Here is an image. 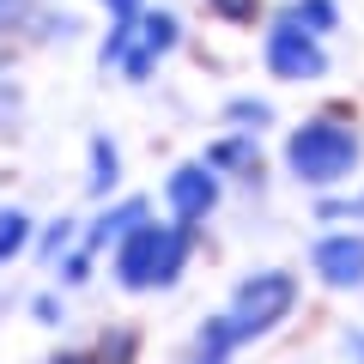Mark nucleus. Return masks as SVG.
Instances as JSON below:
<instances>
[{
    "label": "nucleus",
    "instance_id": "39448f33",
    "mask_svg": "<svg viewBox=\"0 0 364 364\" xmlns=\"http://www.w3.org/2000/svg\"><path fill=\"white\" fill-rule=\"evenodd\" d=\"M164 200H170V219L200 225L213 207H219V170H213V164H182V170H170Z\"/></svg>",
    "mask_w": 364,
    "mask_h": 364
},
{
    "label": "nucleus",
    "instance_id": "f8f14e48",
    "mask_svg": "<svg viewBox=\"0 0 364 364\" xmlns=\"http://www.w3.org/2000/svg\"><path fill=\"white\" fill-rule=\"evenodd\" d=\"M213 170H255V140H219L207 152Z\"/></svg>",
    "mask_w": 364,
    "mask_h": 364
},
{
    "label": "nucleus",
    "instance_id": "a211bd4d",
    "mask_svg": "<svg viewBox=\"0 0 364 364\" xmlns=\"http://www.w3.org/2000/svg\"><path fill=\"white\" fill-rule=\"evenodd\" d=\"M67 237H73V231H67V219H61V225H55V231H49V237H43V249H49V255H55V249H61V243H67Z\"/></svg>",
    "mask_w": 364,
    "mask_h": 364
},
{
    "label": "nucleus",
    "instance_id": "ddd939ff",
    "mask_svg": "<svg viewBox=\"0 0 364 364\" xmlns=\"http://www.w3.org/2000/svg\"><path fill=\"white\" fill-rule=\"evenodd\" d=\"M291 25H304V31H316V37H322V31H334V0H298V6H291Z\"/></svg>",
    "mask_w": 364,
    "mask_h": 364
},
{
    "label": "nucleus",
    "instance_id": "20e7f679",
    "mask_svg": "<svg viewBox=\"0 0 364 364\" xmlns=\"http://www.w3.org/2000/svg\"><path fill=\"white\" fill-rule=\"evenodd\" d=\"M267 73L273 79H286V85H304V79H322L328 73V55L322 43H316V31L291 25V18H279V25L267 31Z\"/></svg>",
    "mask_w": 364,
    "mask_h": 364
},
{
    "label": "nucleus",
    "instance_id": "dca6fc26",
    "mask_svg": "<svg viewBox=\"0 0 364 364\" xmlns=\"http://www.w3.org/2000/svg\"><path fill=\"white\" fill-rule=\"evenodd\" d=\"M104 6H109L116 18H140V0H104Z\"/></svg>",
    "mask_w": 364,
    "mask_h": 364
},
{
    "label": "nucleus",
    "instance_id": "1a4fd4ad",
    "mask_svg": "<svg viewBox=\"0 0 364 364\" xmlns=\"http://www.w3.org/2000/svg\"><path fill=\"white\" fill-rule=\"evenodd\" d=\"M231 352H237V334H231V322H225V316L200 328V340H195V364H225Z\"/></svg>",
    "mask_w": 364,
    "mask_h": 364
},
{
    "label": "nucleus",
    "instance_id": "f257e3e1",
    "mask_svg": "<svg viewBox=\"0 0 364 364\" xmlns=\"http://www.w3.org/2000/svg\"><path fill=\"white\" fill-rule=\"evenodd\" d=\"M188 243H195V225H134L128 237L116 243V279L128 291H164L182 279L188 267Z\"/></svg>",
    "mask_w": 364,
    "mask_h": 364
},
{
    "label": "nucleus",
    "instance_id": "0eeeda50",
    "mask_svg": "<svg viewBox=\"0 0 364 364\" xmlns=\"http://www.w3.org/2000/svg\"><path fill=\"white\" fill-rule=\"evenodd\" d=\"M176 31H182V25H176L170 13H140V31H134V43H140V49H128L122 73H128V79H146L158 55H170V49H176Z\"/></svg>",
    "mask_w": 364,
    "mask_h": 364
},
{
    "label": "nucleus",
    "instance_id": "6ab92c4d",
    "mask_svg": "<svg viewBox=\"0 0 364 364\" xmlns=\"http://www.w3.org/2000/svg\"><path fill=\"white\" fill-rule=\"evenodd\" d=\"M13 109H18V97H13V91H6V85H0V122L13 116Z\"/></svg>",
    "mask_w": 364,
    "mask_h": 364
},
{
    "label": "nucleus",
    "instance_id": "9d476101",
    "mask_svg": "<svg viewBox=\"0 0 364 364\" xmlns=\"http://www.w3.org/2000/svg\"><path fill=\"white\" fill-rule=\"evenodd\" d=\"M116 176H122L116 146H109V140H91V176H85V188H91V195H109V188H116Z\"/></svg>",
    "mask_w": 364,
    "mask_h": 364
},
{
    "label": "nucleus",
    "instance_id": "423d86ee",
    "mask_svg": "<svg viewBox=\"0 0 364 364\" xmlns=\"http://www.w3.org/2000/svg\"><path fill=\"white\" fill-rule=\"evenodd\" d=\"M310 267L322 273L328 286H340V291L364 286V237H352V231L346 237H322V243L310 249Z\"/></svg>",
    "mask_w": 364,
    "mask_h": 364
},
{
    "label": "nucleus",
    "instance_id": "2eb2a0df",
    "mask_svg": "<svg viewBox=\"0 0 364 364\" xmlns=\"http://www.w3.org/2000/svg\"><path fill=\"white\" fill-rule=\"evenodd\" d=\"M231 116H237V122H267L273 109H267V104H249V97H237V104H231Z\"/></svg>",
    "mask_w": 364,
    "mask_h": 364
},
{
    "label": "nucleus",
    "instance_id": "aec40b11",
    "mask_svg": "<svg viewBox=\"0 0 364 364\" xmlns=\"http://www.w3.org/2000/svg\"><path fill=\"white\" fill-rule=\"evenodd\" d=\"M49 364H97V358H85V352H61V358H49Z\"/></svg>",
    "mask_w": 364,
    "mask_h": 364
},
{
    "label": "nucleus",
    "instance_id": "4468645a",
    "mask_svg": "<svg viewBox=\"0 0 364 364\" xmlns=\"http://www.w3.org/2000/svg\"><path fill=\"white\" fill-rule=\"evenodd\" d=\"M213 6H219L225 18H237V25H249V18H255V0H213Z\"/></svg>",
    "mask_w": 364,
    "mask_h": 364
},
{
    "label": "nucleus",
    "instance_id": "6e6552de",
    "mask_svg": "<svg viewBox=\"0 0 364 364\" xmlns=\"http://www.w3.org/2000/svg\"><path fill=\"white\" fill-rule=\"evenodd\" d=\"M134 225H146V200H122V207H109L104 219L91 225V237H85V249H104L109 237H116V243H122V237H128Z\"/></svg>",
    "mask_w": 364,
    "mask_h": 364
},
{
    "label": "nucleus",
    "instance_id": "7ed1b4c3",
    "mask_svg": "<svg viewBox=\"0 0 364 364\" xmlns=\"http://www.w3.org/2000/svg\"><path fill=\"white\" fill-rule=\"evenodd\" d=\"M291 304H298V279H291L286 267L249 273L243 286L231 291V310H225V322H231L237 346H243V340H255V334H267V328H279V322L291 316Z\"/></svg>",
    "mask_w": 364,
    "mask_h": 364
},
{
    "label": "nucleus",
    "instance_id": "9b49d317",
    "mask_svg": "<svg viewBox=\"0 0 364 364\" xmlns=\"http://www.w3.org/2000/svg\"><path fill=\"white\" fill-rule=\"evenodd\" d=\"M25 243H31V213H18V207H0V261H13Z\"/></svg>",
    "mask_w": 364,
    "mask_h": 364
},
{
    "label": "nucleus",
    "instance_id": "f03ea898",
    "mask_svg": "<svg viewBox=\"0 0 364 364\" xmlns=\"http://www.w3.org/2000/svg\"><path fill=\"white\" fill-rule=\"evenodd\" d=\"M358 152H364L358 134L340 128V122H328V116H316V122H304V128H291V140H286L291 176L310 182V188H334V182H346L352 170H358Z\"/></svg>",
    "mask_w": 364,
    "mask_h": 364
},
{
    "label": "nucleus",
    "instance_id": "f3484780",
    "mask_svg": "<svg viewBox=\"0 0 364 364\" xmlns=\"http://www.w3.org/2000/svg\"><path fill=\"white\" fill-rule=\"evenodd\" d=\"M31 310H37V322H55V316H61V304H55V298H37Z\"/></svg>",
    "mask_w": 364,
    "mask_h": 364
}]
</instances>
